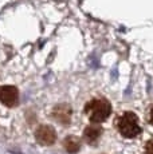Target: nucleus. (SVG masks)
I'll use <instances>...</instances> for the list:
<instances>
[{"label": "nucleus", "mask_w": 153, "mask_h": 154, "mask_svg": "<svg viewBox=\"0 0 153 154\" xmlns=\"http://www.w3.org/2000/svg\"><path fill=\"white\" fill-rule=\"evenodd\" d=\"M111 112V106L108 99L95 98L86 103L85 106V114L90 119L92 123H101L108 119Z\"/></svg>", "instance_id": "1"}, {"label": "nucleus", "mask_w": 153, "mask_h": 154, "mask_svg": "<svg viewBox=\"0 0 153 154\" xmlns=\"http://www.w3.org/2000/svg\"><path fill=\"white\" fill-rule=\"evenodd\" d=\"M117 127H118L120 133L126 138H134L141 133L138 118L132 111H125L120 115L117 119Z\"/></svg>", "instance_id": "2"}, {"label": "nucleus", "mask_w": 153, "mask_h": 154, "mask_svg": "<svg viewBox=\"0 0 153 154\" xmlns=\"http://www.w3.org/2000/svg\"><path fill=\"white\" fill-rule=\"evenodd\" d=\"M35 140L42 146H50L57 141V133L48 125H42L35 131Z\"/></svg>", "instance_id": "3"}, {"label": "nucleus", "mask_w": 153, "mask_h": 154, "mask_svg": "<svg viewBox=\"0 0 153 154\" xmlns=\"http://www.w3.org/2000/svg\"><path fill=\"white\" fill-rule=\"evenodd\" d=\"M0 102L7 107H14L19 102V91L15 86H0Z\"/></svg>", "instance_id": "4"}, {"label": "nucleus", "mask_w": 153, "mask_h": 154, "mask_svg": "<svg viewBox=\"0 0 153 154\" xmlns=\"http://www.w3.org/2000/svg\"><path fill=\"white\" fill-rule=\"evenodd\" d=\"M71 107H70L67 103H62V105H58L54 107L52 110V117H54L55 121L63 123V125H69L70 119H71Z\"/></svg>", "instance_id": "5"}, {"label": "nucleus", "mask_w": 153, "mask_h": 154, "mask_svg": "<svg viewBox=\"0 0 153 154\" xmlns=\"http://www.w3.org/2000/svg\"><path fill=\"white\" fill-rule=\"evenodd\" d=\"M102 134V127L98 123H93V125L87 126L83 131V140L87 143H94Z\"/></svg>", "instance_id": "6"}, {"label": "nucleus", "mask_w": 153, "mask_h": 154, "mask_svg": "<svg viewBox=\"0 0 153 154\" xmlns=\"http://www.w3.org/2000/svg\"><path fill=\"white\" fill-rule=\"evenodd\" d=\"M64 149L67 150L69 153H76L79 150V147H81V143H79V140L75 137H73V135H69V137L64 140Z\"/></svg>", "instance_id": "7"}, {"label": "nucleus", "mask_w": 153, "mask_h": 154, "mask_svg": "<svg viewBox=\"0 0 153 154\" xmlns=\"http://www.w3.org/2000/svg\"><path fill=\"white\" fill-rule=\"evenodd\" d=\"M144 154H153V138H152V140H149V141L145 143Z\"/></svg>", "instance_id": "8"}, {"label": "nucleus", "mask_w": 153, "mask_h": 154, "mask_svg": "<svg viewBox=\"0 0 153 154\" xmlns=\"http://www.w3.org/2000/svg\"><path fill=\"white\" fill-rule=\"evenodd\" d=\"M148 121L151 125H153V106L151 107V110H149V114H148Z\"/></svg>", "instance_id": "9"}]
</instances>
